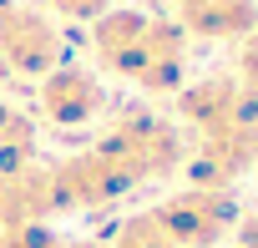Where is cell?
I'll list each match as a JSON object with an SVG mask.
<instances>
[{
	"instance_id": "obj_1",
	"label": "cell",
	"mask_w": 258,
	"mask_h": 248,
	"mask_svg": "<svg viewBox=\"0 0 258 248\" xmlns=\"http://www.w3.org/2000/svg\"><path fill=\"white\" fill-rule=\"evenodd\" d=\"M96 56L116 76L137 81L147 91H177L187 66V36L172 21L142 11H106L96 21Z\"/></svg>"
},
{
	"instance_id": "obj_2",
	"label": "cell",
	"mask_w": 258,
	"mask_h": 248,
	"mask_svg": "<svg viewBox=\"0 0 258 248\" xmlns=\"http://www.w3.org/2000/svg\"><path fill=\"white\" fill-rule=\"evenodd\" d=\"M152 218L167 228V238L177 248H218L223 238H233L243 208L233 193L223 188H187V193H172L152 208Z\"/></svg>"
},
{
	"instance_id": "obj_3",
	"label": "cell",
	"mask_w": 258,
	"mask_h": 248,
	"mask_svg": "<svg viewBox=\"0 0 258 248\" xmlns=\"http://www.w3.org/2000/svg\"><path fill=\"white\" fill-rule=\"evenodd\" d=\"M0 51H6V61L26 76H51L61 66V36L46 16L36 11H16L6 6L0 11Z\"/></svg>"
},
{
	"instance_id": "obj_4",
	"label": "cell",
	"mask_w": 258,
	"mask_h": 248,
	"mask_svg": "<svg viewBox=\"0 0 258 248\" xmlns=\"http://www.w3.org/2000/svg\"><path fill=\"white\" fill-rule=\"evenodd\" d=\"M41 106L46 116L56 121V127H81V121H91L101 106H106V91L91 71L81 66H56L41 86Z\"/></svg>"
},
{
	"instance_id": "obj_5",
	"label": "cell",
	"mask_w": 258,
	"mask_h": 248,
	"mask_svg": "<svg viewBox=\"0 0 258 248\" xmlns=\"http://www.w3.org/2000/svg\"><path fill=\"white\" fill-rule=\"evenodd\" d=\"M177 6H182V26L192 36H208V41H233L258 16L253 0H177Z\"/></svg>"
},
{
	"instance_id": "obj_6",
	"label": "cell",
	"mask_w": 258,
	"mask_h": 248,
	"mask_svg": "<svg viewBox=\"0 0 258 248\" xmlns=\"http://www.w3.org/2000/svg\"><path fill=\"white\" fill-rule=\"evenodd\" d=\"M36 157V132H31V121L0 101V167H26Z\"/></svg>"
},
{
	"instance_id": "obj_7",
	"label": "cell",
	"mask_w": 258,
	"mask_h": 248,
	"mask_svg": "<svg viewBox=\"0 0 258 248\" xmlns=\"http://www.w3.org/2000/svg\"><path fill=\"white\" fill-rule=\"evenodd\" d=\"M106 248H177V243H172L167 228L152 218V208H142V213H132V218L116 223V233L106 238Z\"/></svg>"
},
{
	"instance_id": "obj_8",
	"label": "cell",
	"mask_w": 258,
	"mask_h": 248,
	"mask_svg": "<svg viewBox=\"0 0 258 248\" xmlns=\"http://www.w3.org/2000/svg\"><path fill=\"white\" fill-rule=\"evenodd\" d=\"M56 228L51 223H16V228H0V248H56Z\"/></svg>"
},
{
	"instance_id": "obj_9",
	"label": "cell",
	"mask_w": 258,
	"mask_h": 248,
	"mask_svg": "<svg viewBox=\"0 0 258 248\" xmlns=\"http://www.w3.org/2000/svg\"><path fill=\"white\" fill-rule=\"evenodd\" d=\"M238 71H243L238 81L253 91V86H258V16H253V26L243 31V66H238Z\"/></svg>"
},
{
	"instance_id": "obj_10",
	"label": "cell",
	"mask_w": 258,
	"mask_h": 248,
	"mask_svg": "<svg viewBox=\"0 0 258 248\" xmlns=\"http://www.w3.org/2000/svg\"><path fill=\"white\" fill-rule=\"evenodd\" d=\"M46 6H56L61 16H81V21H86V16H101L111 0H46Z\"/></svg>"
},
{
	"instance_id": "obj_11",
	"label": "cell",
	"mask_w": 258,
	"mask_h": 248,
	"mask_svg": "<svg viewBox=\"0 0 258 248\" xmlns=\"http://www.w3.org/2000/svg\"><path fill=\"white\" fill-rule=\"evenodd\" d=\"M233 238H238V248H258V213H248V218H238V228H233Z\"/></svg>"
},
{
	"instance_id": "obj_12",
	"label": "cell",
	"mask_w": 258,
	"mask_h": 248,
	"mask_svg": "<svg viewBox=\"0 0 258 248\" xmlns=\"http://www.w3.org/2000/svg\"><path fill=\"white\" fill-rule=\"evenodd\" d=\"M56 248H106V238H56Z\"/></svg>"
},
{
	"instance_id": "obj_13",
	"label": "cell",
	"mask_w": 258,
	"mask_h": 248,
	"mask_svg": "<svg viewBox=\"0 0 258 248\" xmlns=\"http://www.w3.org/2000/svg\"><path fill=\"white\" fill-rule=\"evenodd\" d=\"M253 101H258V86H253Z\"/></svg>"
}]
</instances>
